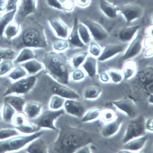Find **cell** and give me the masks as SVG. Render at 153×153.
Wrapping results in <instances>:
<instances>
[{
	"instance_id": "1",
	"label": "cell",
	"mask_w": 153,
	"mask_h": 153,
	"mask_svg": "<svg viewBox=\"0 0 153 153\" xmlns=\"http://www.w3.org/2000/svg\"><path fill=\"white\" fill-rule=\"evenodd\" d=\"M43 62L48 73L55 80L63 85L68 83L69 66L67 58L63 53H47Z\"/></svg>"
},
{
	"instance_id": "2",
	"label": "cell",
	"mask_w": 153,
	"mask_h": 153,
	"mask_svg": "<svg viewBox=\"0 0 153 153\" xmlns=\"http://www.w3.org/2000/svg\"><path fill=\"white\" fill-rule=\"evenodd\" d=\"M89 141L88 134L84 131L68 128L61 131L55 144V149L58 152L72 153Z\"/></svg>"
},
{
	"instance_id": "3",
	"label": "cell",
	"mask_w": 153,
	"mask_h": 153,
	"mask_svg": "<svg viewBox=\"0 0 153 153\" xmlns=\"http://www.w3.org/2000/svg\"><path fill=\"white\" fill-rule=\"evenodd\" d=\"M22 42L23 44L29 48H43L47 45L44 34L34 28L29 29L25 32Z\"/></svg>"
},
{
	"instance_id": "4",
	"label": "cell",
	"mask_w": 153,
	"mask_h": 153,
	"mask_svg": "<svg viewBox=\"0 0 153 153\" xmlns=\"http://www.w3.org/2000/svg\"><path fill=\"white\" fill-rule=\"evenodd\" d=\"M42 133L40 132L31 136L19 137L0 142V152L19 149L31 141L39 137Z\"/></svg>"
},
{
	"instance_id": "5",
	"label": "cell",
	"mask_w": 153,
	"mask_h": 153,
	"mask_svg": "<svg viewBox=\"0 0 153 153\" xmlns=\"http://www.w3.org/2000/svg\"><path fill=\"white\" fill-rule=\"evenodd\" d=\"M36 80V76H32L17 81L10 86L4 96L13 93H26L33 87Z\"/></svg>"
},
{
	"instance_id": "6",
	"label": "cell",
	"mask_w": 153,
	"mask_h": 153,
	"mask_svg": "<svg viewBox=\"0 0 153 153\" xmlns=\"http://www.w3.org/2000/svg\"><path fill=\"white\" fill-rule=\"evenodd\" d=\"M145 129L144 119L141 115L132 121L129 125L123 142L126 143L133 138L142 134L144 133Z\"/></svg>"
},
{
	"instance_id": "7",
	"label": "cell",
	"mask_w": 153,
	"mask_h": 153,
	"mask_svg": "<svg viewBox=\"0 0 153 153\" xmlns=\"http://www.w3.org/2000/svg\"><path fill=\"white\" fill-rule=\"evenodd\" d=\"M47 79L53 93L61 97L67 98L74 99L79 98V96L75 91L58 83L50 76H48Z\"/></svg>"
},
{
	"instance_id": "8",
	"label": "cell",
	"mask_w": 153,
	"mask_h": 153,
	"mask_svg": "<svg viewBox=\"0 0 153 153\" xmlns=\"http://www.w3.org/2000/svg\"><path fill=\"white\" fill-rule=\"evenodd\" d=\"M121 14L128 22H131L140 18L143 15V10L136 4L125 5L120 9Z\"/></svg>"
},
{
	"instance_id": "9",
	"label": "cell",
	"mask_w": 153,
	"mask_h": 153,
	"mask_svg": "<svg viewBox=\"0 0 153 153\" xmlns=\"http://www.w3.org/2000/svg\"><path fill=\"white\" fill-rule=\"evenodd\" d=\"M63 110L53 111H49L41 117L38 122L39 126L42 127L57 130L54 125V120L57 117L63 114Z\"/></svg>"
},
{
	"instance_id": "10",
	"label": "cell",
	"mask_w": 153,
	"mask_h": 153,
	"mask_svg": "<svg viewBox=\"0 0 153 153\" xmlns=\"http://www.w3.org/2000/svg\"><path fill=\"white\" fill-rule=\"evenodd\" d=\"M84 24L87 27L96 40L101 41L106 37L107 33L98 23L93 21L87 20Z\"/></svg>"
},
{
	"instance_id": "11",
	"label": "cell",
	"mask_w": 153,
	"mask_h": 153,
	"mask_svg": "<svg viewBox=\"0 0 153 153\" xmlns=\"http://www.w3.org/2000/svg\"><path fill=\"white\" fill-rule=\"evenodd\" d=\"M64 106L67 112L73 115L81 117L84 113V105L80 102L68 100L65 102Z\"/></svg>"
},
{
	"instance_id": "12",
	"label": "cell",
	"mask_w": 153,
	"mask_h": 153,
	"mask_svg": "<svg viewBox=\"0 0 153 153\" xmlns=\"http://www.w3.org/2000/svg\"><path fill=\"white\" fill-rule=\"evenodd\" d=\"M50 23L58 36L62 38H67L68 35V28L64 23L58 19H53Z\"/></svg>"
},
{
	"instance_id": "13",
	"label": "cell",
	"mask_w": 153,
	"mask_h": 153,
	"mask_svg": "<svg viewBox=\"0 0 153 153\" xmlns=\"http://www.w3.org/2000/svg\"><path fill=\"white\" fill-rule=\"evenodd\" d=\"M100 7L103 13L110 18L114 19L116 17L118 10L113 4L105 0H101Z\"/></svg>"
},
{
	"instance_id": "14",
	"label": "cell",
	"mask_w": 153,
	"mask_h": 153,
	"mask_svg": "<svg viewBox=\"0 0 153 153\" xmlns=\"http://www.w3.org/2000/svg\"><path fill=\"white\" fill-rule=\"evenodd\" d=\"M117 107L125 112L131 117H134L136 114V110L133 104L128 100H122L113 102Z\"/></svg>"
},
{
	"instance_id": "15",
	"label": "cell",
	"mask_w": 153,
	"mask_h": 153,
	"mask_svg": "<svg viewBox=\"0 0 153 153\" xmlns=\"http://www.w3.org/2000/svg\"><path fill=\"white\" fill-rule=\"evenodd\" d=\"M141 39L140 37H138L133 41L123 57V59H127L138 53L141 48Z\"/></svg>"
},
{
	"instance_id": "16",
	"label": "cell",
	"mask_w": 153,
	"mask_h": 153,
	"mask_svg": "<svg viewBox=\"0 0 153 153\" xmlns=\"http://www.w3.org/2000/svg\"><path fill=\"white\" fill-rule=\"evenodd\" d=\"M122 50V46L120 45H109L105 48L102 54L99 58L100 61H103L121 52Z\"/></svg>"
},
{
	"instance_id": "17",
	"label": "cell",
	"mask_w": 153,
	"mask_h": 153,
	"mask_svg": "<svg viewBox=\"0 0 153 153\" xmlns=\"http://www.w3.org/2000/svg\"><path fill=\"white\" fill-rule=\"evenodd\" d=\"M68 40L69 43L74 47L81 48L84 46L79 36L76 24L75 25L71 34L68 37Z\"/></svg>"
},
{
	"instance_id": "18",
	"label": "cell",
	"mask_w": 153,
	"mask_h": 153,
	"mask_svg": "<svg viewBox=\"0 0 153 153\" xmlns=\"http://www.w3.org/2000/svg\"><path fill=\"white\" fill-rule=\"evenodd\" d=\"M35 5L36 0H22L20 9L23 15H27L33 12Z\"/></svg>"
},
{
	"instance_id": "19",
	"label": "cell",
	"mask_w": 153,
	"mask_h": 153,
	"mask_svg": "<svg viewBox=\"0 0 153 153\" xmlns=\"http://www.w3.org/2000/svg\"><path fill=\"white\" fill-rule=\"evenodd\" d=\"M139 27L140 26H135L127 27L123 29L119 33L120 38L122 40L124 41L130 40Z\"/></svg>"
},
{
	"instance_id": "20",
	"label": "cell",
	"mask_w": 153,
	"mask_h": 153,
	"mask_svg": "<svg viewBox=\"0 0 153 153\" xmlns=\"http://www.w3.org/2000/svg\"><path fill=\"white\" fill-rule=\"evenodd\" d=\"M25 69L30 74L36 73L40 71L43 68L42 64L34 60H29L23 64Z\"/></svg>"
},
{
	"instance_id": "21",
	"label": "cell",
	"mask_w": 153,
	"mask_h": 153,
	"mask_svg": "<svg viewBox=\"0 0 153 153\" xmlns=\"http://www.w3.org/2000/svg\"><path fill=\"white\" fill-rule=\"evenodd\" d=\"M34 57V54L33 51L29 48H25L21 51L15 61L19 63L32 60Z\"/></svg>"
},
{
	"instance_id": "22",
	"label": "cell",
	"mask_w": 153,
	"mask_h": 153,
	"mask_svg": "<svg viewBox=\"0 0 153 153\" xmlns=\"http://www.w3.org/2000/svg\"><path fill=\"white\" fill-rule=\"evenodd\" d=\"M84 68L89 75L93 77L96 74V61L95 58L88 57L83 65Z\"/></svg>"
},
{
	"instance_id": "23",
	"label": "cell",
	"mask_w": 153,
	"mask_h": 153,
	"mask_svg": "<svg viewBox=\"0 0 153 153\" xmlns=\"http://www.w3.org/2000/svg\"><path fill=\"white\" fill-rule=\"evenodd\" d=\"M41 108L42 106L40 103L31 102L28 104L25 110L28 117L33 118L39 114Z\"/></svg>"
},
{
	"instance_id": "24",
	"label": "cell",
	"mask_w": 153,
	"mask_h": 153,
	"mask_svg": "<svg viewBox=\"0 0 153 153\" xmlns=\"http://www.w3.org/2000/svg\"><path fill=\"white\" fill-rule=\"evenodd\" d=\"M28 151L33 153H45L46 151V146L42 140L39 139L29 146Z\"/></svg>"
},
{
	"instance_id": "25",
	"label": "cell",
	"mask_w": 153,
	"mask_h": 153,
	"mask_svg": "<svg viewBox=\"0 0 153 153\" xmlns=\"http://www.w3.org/2000/svg\"><path fill=\"white\" fill-rule=\"evenodd\" d=\"M16 10L12 11L4 15L0 20V36H1L5 30L6 27L13 18Z\"/></svg>"
},
{
	"instance_id": "26",
	"label": "cell",
	"mask_w": 153,
	"mask_h": 153,
	"mask_svg": "<svg viewBox=\"0 0 153 153\" xmlns=\"http://www.w3.org/2000/svg\"><path fill=\"white\" fill-rule=\"evenodd\" d=\"M78 31L80 37L84 43L87 44L90 41V35L89 29L84 24L78 25Z\"/></svg>"
},
{
	"instance_id": "27",
	"label": "cell",
	"mask_w": 153,
	"mask_h": 153,
	"mask_svg": "<svg viewBox=\"0 0 153 153\" xmlns=\"http://www.w3.org/2000/svg\"><path fill=\"white\" fill-rule=\"evenodd\" d=\"M5 102L10 103L17 110L21 111L22 108L24 101L22 99L14 97H10L6 98Z\"/></svg>"
},
{
	"instance_id": "28",
	"label": "cell",
	"mask_w": 153,
	"mask_h": 153,
	"mask_svg": "<svg viewBox=\"0 0 153 153\" xmlns=\"http://www.w3.org/2000/svg\"><path fill=\"white\" fill-rule=\"evenodd\" d=\"M119 124V121H116L109 123L103 129L102 133L105 137H108L115 133L118 129Z\"/></svg>"
},
{
	"instance_id": "29",
	"label": "cell",
	"mask_w": 153,
	"mask_h": 153,
	"mask_svg": "<svg viewBox=\"0 0 153 153\" xmlns=\"http://www.w3.org/2000/svg\"><path fill=\"white\" fill-rule=\"evenodd\" d=\"M19 25L16 23H11L4 30L5 33L7 38L10 39L14 37L18 33Z\"/></svg>"
},
{
	"instance_id": "30",
	"label": "cell",
	"mask_w": 153,
	"mask_h": 153,
	"mask_svg": "<svg viewBox=\"0 0 153 153\" xmlns=\"http://www.w3.org/2000/svg\"><path fill=\"white\" fill-rule=\"evenodd\" d=\"M146 138L143 137L130 142L127 145V148L131 150H137L143 146Z\"/></svg>"
},
{
	"instance_id": "31",
	"label": "cell",
	"mask_w": 153,
	"mask_h": 153,
	"mask_svg": "<svg viewBox=\"0 0 153 153\" xmlns=\"http://www.w3.org/2000/svg\"><path fill=\"white\" fill-rule=\"evenodd\" d=\"M15 54V52L9 48H0V62L12 59Z\"/></svg>"
},
{
	"instance_id": "32",
	"label": "cell",
	"mask_w": 153,
	"mask_h": 153,
	"mask_svg": "<svg viewBox=\"0 0 153 153\" xmlns=\"http://www.w3.org/2000/svg\"><path fill=\"white\" fill-rule=\"evenodd\" d=\"M26 75V71L25 69L21 68H17L13 70L9 76L11 79L16 80L24 77Z\"/></svg>"
},
{
	"instance_id": "33",
	"label": "cell",
	"mask_w": 153,
	"mask_h": 153,
	"mask_svg": "<svg viewBox=\"0 0 153 153\" xmlns=\"http://www.w3.org/2000/svg\"><path fill=\"white\" fill-rule=\"evenodd\" d=\"M13 67L12 62L9 60L3 61L0 63V76L8 73Z\"/></svg>"
},
{
	"instance_id": "34",
	"label": "cell",
	"mask_w": 153,
	"mask_h": 153,
	"mask_svg": "<svg viewBox=\"0 0 153 153\" xmlns=\"http://www.w3.org/2000/svg\"><path fill=\"white\" fill-rule=\"evenodd\" d=\"M101 91L99 88L96 87H90L86 90L84 96L86 98H95L96 97Z\"/></svg>"
},
{
	"instance_id": "35",
	"label": "cell",
	"mask_w": 153,
	"mask_h": 153,
	"mask_svg": "<svg viewBox=\"0 0 153 153\" xmlns=\"http://www.w3.org/2000/svg\"><path fill=\"white\" fill-rule=\"evenodd\" d=\"M64 102V99L60 96H54L52 97L50 103V107L53 109L60 108Z\"/></svg>"
},
{
	"instance_id": "36",
	"label": "cell",
	"mask_w": 153,
	"mask_h": 153,
	"mask_svg": "<svg viewBox=\"0 0 153 153\" xmlns=\"http://www.w3.org/2000/svg\"><path fill=\"white\" fill-rule=\"evenodd\" d=\"M87 53L83 52L78 53L73 57L72 60L73 65L75 68H78L85 60Z\"/></svg>"
},
{
	"instance_id": "37",
	"label": "cell",
	"mask_w": 153,
	"mask_h": 153,
	"mask_svg": "<svg viewBox=\"0 0 153 153\" xmlns=\"http://www.w3.org/2000/svg\"><path fill=\"white\" fill-rule=\"evenodd\" d=\"M100 110L98 108H94L91 109L84 116L82 121H87L95 119L98 116L100 113Z\"/></svg>"
},
{
	"instance_id": "38",
	"label": "cell",
	"mask_w": 153,
	"mask_h": 153,
	"mask_svg": "<svg viewBox=\"0 0 153 153\" xmlns=\"http://www.w3.org/2000/svg\"><path fill=\"white\" fill-rule=\"evenodd\" d=\"M134 63L131 61H128L126 63L123 71L125 79L129 77L133 73L134 68Z\"/></svg>"
},
{
	"instance_id": "39",
	"label": "cell",
	"mask_w": 153,
	"mask_h": 153,
	"mask_svg": "<svg viewBox=\"0 0 153 153\" xmlns=\"http://www.w3.org/2000/svg\"><path fill=\"white\" fill-rule=\"evenodd\" d=\"M68 46V43L66 41L63 40H57L54 45V48L57 51H63L66 49Z\"/></svg>"
},
{
	"instance_id": "40",
	"label": "cell",
	"mask_w": 153,
	"mask_h": 153,
	"mask_svg": "<svg viewBox=\"0 0 153 153\" xmlns=\"http://www.w3.org/2000/svg\"><path fill=\"white\" fill-rule=\"evenodd\" d=\"M14 110L8 105H6L5 106L4 116V118L7 120H9L12 117L14 113Z\"/></svg>"
},
{
	"instance_id": "41",
	"label": "cell",
	"mask_w": 153,
	"mask_h": 153,
	"mask_svg": "<svg viewBox=\"0 0 153 153\" xmlns=\"http://www.w3.org/2000/svg\"><path fill=\"white\" fill-rule=\"evenodd\" d=\"M20 131L25 133H31L36 130V127L31 124L22 125L18 127Z\"/></svg>"
},
{
	"instance_id": "42",
	"label": "cell",
	"mask_w": 153,
	"mask_h": 153,
	"mask_svg": "<svg viewBox=\"0 0 153 153\" xmlns=\"http://www.w3.org/2000/svg\"><path fill=\"white\" fill-rule=\"evenodd\" d=\"M17 134L16 132L13 130H5L0 132V139L7 138L11 136H14Z\"/></svg>"
},
{
	"instance_id": "43",
	"label": "cell",
	"mask_w": 153,
	"mask_h": 153,
	"mask_svg": "<svg viewBox=\"0 0 153 153\" xmlns=\"http://www.w3.org/2000/svg\"><path fill=\"white\" fill-rule=\"evenodd\" d=\"M109 72L111 77L114 81L118 82L121 81L122 77L119 72L115 70H110Z\"/></svg>"
},
{
	"instance_id": "44",
	"label": "cell",
	"mask_w": 153,
	"mask_h": 153,
	"mask_svg": "<svg viewBox=\"0 0 153 153\" xmlns=\"http://www.w3.org/2000/svg\"><path fill=\"white\" fill-rule=\"evenodd\" d=\"M90 52L93 55L98 56L100 52V49L99 46L95 43H92L90 45Z\"/></svg>"
},
{
	"instance_id": "45",
	"label": "cell",
	"mask_w": 153,
	"mask_h": 153,
	"mask_svg": "<svg viewBox=\"0 0 153 153\" xmlns=\"http://www.w3.org/2000/svg\"><path fill=\"white\" fill-rule=\"evenodd\" d=\"M72 77L75 80H79L84 77V74L81 70H76L73 73Z\"/></svg>"
},
{
	"instance_id": "46",
	"label": "cell",
	"mask_w": 153,
	"mask_h": 153,
	"mask_svg": "<svg viewBox=\"0 0 153 153\" xmlns=\"http://www.w3.org/2000/svg\"><path fill=\"white\" fill-rule=\"evenodd\" d=\"M90 0H76V2L81 7H84L89 5L90 2Z\"/></svg>"
},
{
	"instance_id": "47",
	"label": "cell",
	"mask_w": 153,
	"mask_h": 153,
	"mask_svg": "<svg viewBox=\"0 0 153 153\" xmlns=\"http://www.w3.org/2000/svg\"><path fill=\"white\" fill-rule=\"evenodd\" d=\"M17 0H8L7 8L8 10H11L15 8Z\"/></svg>"
},
{
	"instance_id": "48",
	"label": "cell",
	"mask_w": 153,
	"mask_h": 153,
	"mask_svg": "<svg viewBox=\"0 0 153 153\" xmlns=\"http://www.w3.org/2000/svg\"><path fill=\"white\" fill-rule=\"evenodd\" d=\"M147 127L151 130L153 129V121L152 119L150 120L147 123Z\"/></svg>"
},
{
	"instance_id": "49",
	"label": "cell",
	"mask_w": 153,
	"mask_h": 153,
	"mask_svg": "<svg viewBox=\"0 0 153 153\" xmlns=\"http://www.w3.org/2000/svg\"><path fill=\"white\" fill-rule=\"evenodd\" d=\"M101 78L103 80L107 81L108 80V76L105 74H103L101 76Z\"/></svg>"
},
{
	"instance_id": "50",
	"label": "cell",
	"mask_w": 153,
	"mask_h": 153,
	"mask_svg": "<svg viewBox=\"0 0 153 153\" xmlns=\"http://www.w3.org/2000/svg\"><path fill=\"white\" fill-rule=\"evenodd\" d=\"M4 0H0V8L3 6L4 3Z\"/></svg>"
}]
</instances>
